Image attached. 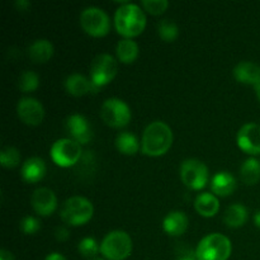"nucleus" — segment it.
<instances>
[{
  "label": "nucleus",
  "instance_id": "nucleus-1",
  "mask_svg": "<svg viewBox=\"0 0 260 260\" xmlns=\"http://www.w3.org/2000/svg\"><path fill=\"white\" fill-rule=\"evenodd\" d=\"M173 144V132L167 123L155 121L145 128L142 135V152L147 156H161Z\"/></svg>",
  "mask_w": 260,
  "mask_h": 260
},
{
  "label": "nucleus",
  "instance_id": "nucleus-2",
  "mask_svg": "<svg viewBox=\"0 0 260 260\" xmlns=\"http://www.w3.org/2000/svg\"><path fill=\"white\" fill-rule=\"evenodd\" d=\"M146 25V15L144 10L136 4L124 3L117 9L114 15V27L119 35L126 38L136 37Z\"/></svg>",
  "mask_w": 260,
  "mask_h": 260
},
{
  "label": "nucleus",
  "instance_id": "nucleus-3",
  "mask_svg": "<svg viewBox=\"0 0 260 260\" xmlns=\"http://www.w3.org/2000/svg\"><path fill=\"white\" fill-rule=\"evenodd\" d=\"M231 241L222 234H210L200 241L196 250L198 260H228Z\"/></svg>",
  "mask_w": 260,
  "mask_h": 260
},
{
  "label": "nucleus",
  "instance_id": "nucleus-4",
  "mask_svg": "<svg viewBox=\"0 0 260 260\" xmlns=\"http://www.w3.org/2000/svg\"><path fill=\"white\" fill-rule=\"evenodd\" d=\"M94 207L89 200L84 197H71L63 202L60 216L62 221L71 226H80L93 217Z\"/></svg>",
  "mask_w": 260,
  "mask_h": 260
},
{
  "label": "nucleus",
  "instance_id": "nucleus-5",
  "mask_svg": "<svg viewBox=\"0 0 260 260\" xmlns=\"http://www.w3.org/2000/svg\"><path fill=\"white\" fill-rule=\"evenodd\" d=\"M101 251L108 260H124L132 251L131 238L124 231H112L102 241Z\"/></svg>",
  "mask_w": 260,
  "mask_h": 260
},
{
  "label": "nucleus",
  "instance_id": "nucleus-6",
  "mask_svg": "<svg viewBox=\"0 0 260 260\" xmlns=\"http://www.w3.org/2000/svg\"><path fill=\"white\" fill-rule=\"evenodd\" d=\"M80 24L81 28L93 37H103L109 32V27H111L107 13L96 7L85 8L81 12Z\"/></svg>",
  "mask_w": 260,
  "mask_h": 260
},
{
  "label": "nucleus",
  "instance_id": "nucleus-7",
  "mask_svg": "<svg viewBox=\"0 0 260 260\" xmlns=\"http://www.w3.org/2000/svg\"><path fill=\"white\" fill-rule=\"evenodd\" d=\"M51 159L61 168L73 167L81 157L80 144L73 139H60L51 147Z\"/></svg>",
  "mask_w": 260,
  "mask_h": 260
},
{
  "label": "nucleus",
  "instance_id": "nucleus-8",
  "mask_svg": "<svg viewBox=\"0 0 260 260\" xmlns=\"http://www.w3.org/2000/svg\"><path fill=\"white\" fill-rule=\"evenodd\" d=\"M101 117L108 126L121 128L128 124L131 119V111L129 107L121 99L109 98L102 106Z\"/></svg>",
  "mask_w": 260,
  "mask_h": 260
},
{
  "label": "nucleus",
  "instance_id": "nucleus-9",
  "mask_svg": "<svg viewBox=\"0 0 260 260\" xmlns=\"http://www.w3.org/2000/svg\"><path fill=\"white\" fill-rule=\"evenodd\" d=\"M118 71V65L113 56L108 53L98 55L90 65V80L96 88L107 85L114 79Z\"/></svg>",
  "mask_w": 260,
  "mask_h": 260
},
{
  "label": "nucleus",
  "instance_id": "nucleus-10",
  "mask_svg": "<svg viewBox=\"0 0 260 260\" xmlns=\"http://www.w3.org/2000/svg\"><path fill=\"white\" fill-rule=\"evenodd\" d=\"M180 179L193 190H200L208 182V169L197 159H188L180 165Z\"/></svg>",
  "mask_w": 260,
  "mask_h": 260
},
{
  "label": "nucleus",
  "instance_id": "nucleus-11",
  "mask_svg": "<svg viewBox=\"0 0 260 260\" xmlns=\"http://www.w3.org/2000/svg\"><path fill=\"white\" fill-rule=\"evenodd\" d=\"M17 113L23 123L28 126H38L45 117V109L37 99L22 98L18 102Z\"/></svg>",
  "mask_w": 260,
  "mask_h": 260
},
{
  "label": "nucleus",
  "instance_id": "nucleus-12",
  "mask_svg": "<svg viewBox=\"0 0 260 260\" xmlns=\"http://www.w3.org/2000/svg\"><path fill=\"white\" fill-rule=\"evenodd\" d=\"M238 145L244 152L250 155L260 154V126L256 123H246L239 129Z\"/></svg>",
  "mask_w": 260,
  "mask_h": 260
},
{
  "label": "nucleus",
  "instance_id": "nucleus-13",
  "mask_svg": "<svg viewBox=\"0 0 260 260\" xmlns=\"http://www.w3.org/2000/svg\"><path fill=\"white\" fill-rule=\"evenodd\" d=\"M65 127L68 134L78 144H88L93 137V132H91L88 121L85 119V117L80 116V114L69 116L65 122Z\"/></svg>",
  "mask_w": 260,
  "mask_h": 260
},
{
  "label": "nucleus",
  "instance_id": "nucleus-14",
  "mask_svg": "<svg viewBox=\"0 0 260 260\" xmlns=\"http://www.w3.org/2000/svg\"><path fill=\"white\" fill-rule=\"evenodd\" d=\"M30 203L32 207L38 215L41 216H50L55 212L57 207V198L55 193L48 188H38L33 192L30 197Z\"/></svg>",
  "mask_w": 260,
  "mask_h": 260
},
{
  "label": "nucleus",
  "instance_id": "nucleus-15",
  "mask_svg": "<svg viewBox=\"0 0 260 260\" xmlns=\"http://www.w3.org/2000/svg\"><path fill=\"white\" fill-rule=\"evenodd\" d=\"M234 78L239 83L248 85H259L260 84V66L249 61L239 62L234 69Z\"/></svg>",
  "mask_w": 260,
  "mask_h": 260
},
{
  "label": "nucleus",
  "instance_id": "nucleus-16",
  "mask_svg": "<svg viewBox=\"0 0 260 260\" xmlns=\"http://www.w3.org/2000/svg\"><path fill=\"white\" fill-rule=\"evenodd\" d=\"M65 88L69 94L74 96H81L88 94L89 91H98V88L91 83L90 79L85 78L80 74H73L68 76L65 80Z\"/></svg>",
  "mask_w": 260,
  "mask_h": 260
},
{
  "label": "nucleus",
  "instance_id": "nucleus-17",
  "mask_svg": "<svg viewBox=\"0 0 260 260\" xmlns=\"http://www.w3.org/2000/svg\"><path fill=\"white\" fill-rule=\"evenodd\" d=\"M162 228L165 233L172 236H180L185 233L188 228V217L184 212L173 211L165 216L162 221Z\"/></svg>",
  "mask_w": 260,
  "mask_h": 260
},
{
  "label": "nucleus",
  "instance_id": "nucleus-18",
  "mask_svg": "<svg viewBox=\"0 0 260 260\" xmlns=\"http://www.w3.org/2000/svg\"><path fill=\"white\" fill-rule=\"evenodd\" d=\"M22 178L28 183H37L45 177L46 174V164L40 157H30L25 160L24 164L22 165L20 170Z\"/></svg>",
  "mask_w": 260,
  "mask_h": 260
},
{
  "label": "nucleus",
  "instance_id": "nucleus-19",
  "mask_svg": "<svg viewBox=\"0 0 260 260\" xmlns=\"http://www.w3.org/2000/svg\"><path fill=\"white\" fill-rule=\"evenodd\" d=\"M211 188L215 194L226 197L236 189V180L229 172H220L212 178Z\"/></svg>",
  "mask_w": 260,
  "mask_h": 260
},
{
  "label": "nucleus",
  "instance_id": "nucleus-20",
  "mask_svg": "<svg viewBox=\"0 0 260 260\" xmlns=\"http://www.w3.org/2000/svg\"><path fill=\"white\" fill-rule=\"evenodd\" d=\"M194 208L203 217H212L220 210V202L211 193H201L194 201Z\"/></svg>",
  "mask_w": 260,
  "mask_h": 260
},
{
  "label": "nucleus",
  "instance_id": "nucleus-21",
  "mask_svg": "<svg viewBox=\"0 0 260 260\" xmlns=\"http://www.w3.org/2000/svg\"><path fill=\"white\" fill-rule=\"evenodd\" d=\"M28 55L35 62H47L53 55V46L48 40H36L28 47Z\"/></svg>",
  "mask_w": 260,
  "mask_h": 260
},
{
  "label": "nucleus",
  "instance_id": "nucleus-22",
  "mask_svg": "<svg viewBox=\"0 0 260 260\" xmlns=\"http://www.w3.org/2000/svg\"><path fill=\"white\" fill-rule=\"evenodd\" d=\"M248 220V210L240 203H235L228 207L223 215V222L231 229L241 228Z\"/></svg>",
  "mask_w": 260,
  "mask_h": 260
},
{
  "label": "nucleus",
  "instance_id": "nucleus-23",
  "mask_svg": "<svg viewBox=\"0 0 260 260\" xmlns=\"http://www.w3.org/2000/svg\"><path fill=\"white\" fill-rule=\"evenodd\" d=\"M117 57L123 63H132L139 56V46L131 38H124L119 41L116 48Z\"/></svg>",
  "mask_w": 260,
  "mask_h": 260
},
{
  "label": "nucleus",
  "instance_id": "nucleus-24",
  "mask_svg": "<svg viewBox=\"0 0 260 260\" xmlns=\"http://www.w3.org/2000/svg\"><path fill=\"white\" fill-rule=\"evenodd\" d=\"M240 177L245 184L254 185L260 180V162L256 159H248L240 169Z\"/></svg>",
  "mask_w": 260,
  "mask_h": 260
},
{
  "label": "nucleus",
  "instance_id": "nucleus-25",
  "mask_svg": "<svg viewBox=\"0 0 260 260\" xmlns=\"http://www.w3.org/2000/svg\"><path fill=\"white\" fill-rule=\"evenodd\" d=\"M116 146L124 155H135L140 149L139 140L129 132H121L116 139Z\"/></svg>",
  "mask_w": 260,
  "mask_h": 260
},
{
  "label": "nucleus",
  "instance_id": "nucleus-26",
  "mask_svg": "<svg viewBox=\"0 0 260 260\" xmlns=\"http://www.w3.org/2000/svg\"><path fill=\"white\" fill-rule=\"evenodd\" d=\"M157 32H159L160 38L165 42H173L177 40L178 35H179L178 25L170 19H162L157 25Z\"/></svg>",
  "mask_w": 260,
  "mask_h": 260
},
{
  "label": "nucleus",
  "instance_id": "nucleus-27",
  "mask_svg": "<svg viewBox=\"0 0 260 260\" xmlns=\"http://www.w3.org/2000/svg\"><path fill=\"white\" fill-rule=\"evenodd\" d=\"M40 85V78L35 71H23L18 80V88L24 93H29V91L36 90Z\"/></svg>",
  "mask_w": 260,
  "mask_h": 260
},
{
  "label": "nucleus",
  "instance_id": "nucleus-28",
  "mask_svg": "<svg viewBox=\"0 0 260 260\" xmlns=\"http://www.w3.org/2000/svg\"><path fill=\"white\" fill-rule=\"evenodd\" d=\"M20 161V154L15 147H5L0 152V164L4 168H15Z\"/></svg>",
  "mask_w": 260,
  "mask_h": 260
},
{
  "label": "nucleus",
  "instance_id": "nucleus-29",
  "mask_svg": "<svg viewBox=\"0 0 260 260\" xmlns=\"http://www.w3.org/2000/svg\"><path fill=\"white\" fill-rule=\"evenodd\" d=\"M79 253L84 256V258H88L89 260L95 258V255L98 254V251L101 250V248L98 246V243L94 240L93 238H85L79 243Z\"/></svg>",
  "mask_w": 260,
  "mask_h": 260
},
{
  "label": "nucleus",
  "instance_id": "nucleus-30",
  "mask_svg": "<svg viewBox=\"0 0 260 260\" xmlns=\"http://www.w3.org/2000/svg\"><path fill=\"white\" fill-rule=\"evenodd\" d=\"M142 7L150 14L159 15L168 9L169 2L168 0H142Z\"/></svg>",
  "mask_w": 260,
  "mask_h": 260
},
{
  "label": "nucleus",
  "instance_id": "nucleus-31",
  "mask_svg": "<svg viewBox=\"0 0 260 260\" xmlns=\"http://www.w3.org/2000/svg\"><path fill=\"white\" fill-rule=\"evenodd\" d=\"M40 222H38L37 218L32 217V216H27L22 220L20 222V230L23 231L27 235H33V234L37 233L40 230Z\"/></svg>",
  "mask_w": 260,
  "mask_h": 260
},
{
  "label": "nucleus",
  "instance_id": "nucleus-32",
  "mask_svg": "<svg viewBox=\"0 0 260 260\" xmlns=\"http://www.w3.org/2000/svg\"><path fill=\"white\" fill-rule=\"evenodd\" d=\"M56 239L60 241H65L69 239V231L65 228H57L55 231Z\"/></svg>",
  "mask_w": 260,
  "mask_h": 260
},
{
  "label": "nucleus",
  "instance_id": "nucleus-33",
  "mask_svg": "<svg viewBox=\"0 0 260 260\" xmlns=\"http://www.w3.org/2000/svg\"><path fill=\"white\" fill-rule=\"evenodd\" d=\"M29 5L30 3L27 2V0H17L15 2V7H17L18 10H27Z\"/></svg>",
  "mask_w": 260,
  "mask_h": 260
},
{
  "label": "nucleus",
  "instance_id": "nucleus-34",
  "mask_svg": "<svg viewBox=\"0 0 260 260\" xmlns=\"http://www.w3.org/2000/svg\"><path fill=\"white\" fill-rule=\"evenodd\" d=\"M0 260H14V256H13V254L10 251L2 249L0 250Z\"/></svg>",
  "mask_w": 260,
  "mask_h": 260
},
{
  "label": "nucleus",
  "instance_id": "nucleus-35",
  "mask_svg": "<svg viewBox=\"0 0 260 260\" xmlns=\"http://www.w3.org/2000/svg\"><path fill=\"white\" fill-rule=\"evenodd\" d=\"M45 260H66L63 255H61L60 253H51L50 255L46 256Z\"/></svg>",
  "mask_w": 260,
  "mask_h": 260
},
{
  "label": "nucleus",
  "instance_id": "nucleus-36",
  "mask_svg": "<svg viewBox=\"0 0 260 260\" xmlns=\"http://www.w3.org/2000/svg\"><path fill=\"white\" fill-rule=\"evenodd\" d=\"M254 222H255L256 228L260 229V210L256 211L255 215H254Z\"/></svg>",
  "mask_w": 260,
  "mask_h": 260
},
{
  "label": "nucleus",
  "instance_id": "nucleus-37",
  "mask_svg": "<svg viewBox=\"0 0 260 260\" xmlns=\"http://www.w3.org/2000/svg\"><path fill=\"white\" fill-rule=\"evenodd\" d=\"M179 260H198V259L197 256L192 255V254H185V255H183Z\"/></svg>",
  "mask_w": 260,
  "mask_h": 260
},
{
  "label": "nucleus",
  "instance_id": "nucleus-38",
  "mask_svg": "<svg viewBox=\"0 0 260 260\" xmlns=\"http://www.w3.org/2000/svg\"><path fill=\"white\" fill-rule=\"evenodd\" d=\"M255 93H256V96H258L259 101H260V84H259V85L255 86Z\"/></svg>",
  "mask_w": 260,
  "mask_h": 260
},
{
  "label": "nucleus",
  "instance_id": "nucleus-39",
  "mask_svg": "<svg viewBox=\"0 0 260 260\" xmlns=\"http://www.w3.org/2000/svg\"><path fill=\"white\" fill-rule=\"evenodd\" d=\"M90 260H104V259H101V258H94V259H90Z\"/></svg>",
  "mask_w": 260,
  "mask_h": 260
}]
</instances>
